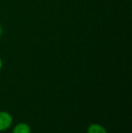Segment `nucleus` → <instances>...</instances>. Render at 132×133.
<instances>
[{
    "label": "nucleus",
    "mask_w": 132,
    "mask_h": 133,
    "mask_svg": "<svg viewBox=\"0 0 132 133\" xmlns=\"http://www.w3.org/2000/svg\"><path fill=\"white\" fill-rule=\"evenodd\" d=\"M13 124V117L8 111L0 110V132L7 130Z\"/></svg>",
    "instance_id": "obj_1"
},
{
    "label": "nucleus",
    "mask_w": 132,
    "mask_h": 133,
    "mask_svg": "<svg viewBox=\"0 0 132 133\" xmlns=\"http://www.w3.org/2000/svg\"><path fill=\"white\" fill-rule=\"evenodd\" d=\"M87 133H108L104 126L99 123H92L87 128Z\"/></svg>",
    "instance_id": "obj_3"
},
{
    "label": "nucleus",
    "mask_w": 132,
    "mask_h": 133,
    "mask_svg": "<svg viewBox=\"0 0 132 133\" xmlns=\"http://www.w3.org/2000/svg\"><path fill=\"white\" fill-rule=\"evenodd\" d=\"M2 67H3V61H2L1 57H0V71H1Z\"/></svg>",
    "instance_id": "obj_4"
},
{
    "label": "nucleus",
    "mask_w": 132,
    "mask_h": 133,
    "mask_svg": "<svg viewBox=\"0 0 132 133\" xmlns=\"http://www.w3.org/2000/svg\"><path fill=\"white\" fill-rule=\"evenodd\" d=\"M2 35H3V27L0 25V37L2 36Z\"/></svg>",
    "instance_id": "obj_5"
},
{
    "label": "nucleus",
    "mask_w": 132,
    "mask_h": 133,
    "mask_svg": "<svg viewBox=\"0 0 132 133\" xmlns=\"http://www.w3.org/2000/svg\"><path fill=\"white\" fill-rule=\"evenodd\" d=\"M32 130L29 124L25 122H19L13 128L12 133H31Z\"/></svg>",
    "instance_id": "obj_2"
}]
</instances>
